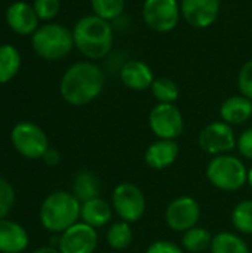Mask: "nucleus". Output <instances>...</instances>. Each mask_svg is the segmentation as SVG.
Here are the masks:
<instances>
[{"mask_svg": "<svg viewBox=\"0 0 252 253\" xmlns=\"http://www.w3.org/2000/svg\"><path fill=\"white\" fill-rule=\"evenodd\" d=\"M206 178L221 191H238L248 184V169L235 156H214L206 165Z\"/></svg>", "mask_w": 252, "mask_h": 253, "instance_id": "obj_5", "label": "nucleus"}, {"mask_svg": "<svg viewBox=\"0 0 252 253\" xmlns=\"http://www.w3.org/2000/svg\"><path fill=\"white\" fill-rule=\"evenodd\" d=\"M31 46L40 58L46 61H59L74 47L73 31L61 24H45L31 36Z\"/></svg>", "mask_w": 252, "mask_h": 253, "instance_id": "obj_4", "label": "nucleus"}, {"mask_svg": "<svg viewBox=\"0 0 252 253\" xmlns=\"http://www.w3.org/2000/svg\"><path fill=\"white\" fill-rule=\"evenodd\" d=\"M98 246L97 230L85 222H76L62 234H59L61 253H94Z\"/></svg>", "mask_w": 252, "mask_h": 253, "instance_id": "obj_12", "label": "nucleus"}, {"mask_svg": "<svg viewBox=\"0 0 252 253\" xmlns=\"http://www.w3.org/2000/svg\"><path fill=\"white\" fill-rule=\"evenodd\" d=\"M151 93L159 104H174L180 98L178 84L169 77H157L151 84Z\"/></svg>", "mask_w": 252, "mask_h": 253, "instance_id": "obj_25", "label": "nucleus"}, {"mask_svg": "<svg viewBox=\"0 0 252 253\" xmlns=\"http://www.w3.org/2000/svg\"><path fill=\"white\" fill-rule=\"evenodd\" d=\"M107 243L111 249L114 251H125L132 245L134 240V233L131 228L129 222L119 221L110 225L107 230Z\"/></svg>", "mask_w": 252, "mask_h": 253, "instance_id": "obj_24", "label": "nucleus"}, {"mask_svg": "<svg viewBox=\"0 0 252 253\" xmlns=\"http://www.w3.org/2000/svg\"><path fill=\"white\" fill-rule=\"evenodd\" d=\"M149 125L151 132L159 139L175 141L184 130V119L175 104L154 105L149 114Z\"/></svg>", "mask_w": 252, "mask_h": 253, "instance_id": "obj_8", "label": "nucleus"}, {"mask_svg": "<svg viewBox=\"0 0 252 253\" xmlns=\"http://www.w3.org/2000/svg\"><path fill=\"white\" fill-rule=\"evenodd\" d=\"M33 7L37 13L39 19L50 21L59 13L61 1L59 0H34Z\"/></svg>", "mask_w": 252, "mask_h": 253, "instance_id": "obj_29", "label": "nucleus"}, {"mask_svg": "<svg viewBox=\"0 0 252 253\" xmlns=\"http://www.w3.org/2000/svg\"><path fill=\"white\" fill-rule=\"evenodd\" d=\"M21 68V53L12 44H0V84L10 82Z\"/></svg>", "mask_w": 252, "mask_h": 253, "instance_id": "obj_21", "label": "nucleus"}, {"mask_svg": "<svg viewBox=\"0 0 252 253\" xmlns=\"http://www.w3.org/2000/svg\"><path fill=\"white\" fill-rule=\"evenodd\" d=\"M120 80L126 87L132 90H144L151 87L154 76L146 62L140 59H129L120 68Z\"/></svg>", "mask_w": 252, "mask_h": 253, "instance_id": "obj_16", "label": "nucleus"}, {"mask_svg": "<svg viewBox=\"0 0 252 253\" xmlns=\"http://www.w3.org/2000/svg\"><path fill=\"white\" fill-rule=\"evenodd\" d=\"M212 237L214 236L206 228L196 225V227L187 230L186 233H183L181 248L190 253H201L211 248Z\"/></svg>", "mask_w": 252, "mask_h": 253, "instance_id": "obj_23", "label": "nucleus"}, {"mask_svg": "<svg viewBox=\"0 0 252 253\" xmlns=\"http://www.w3.org/2000/svg\"><path fill=\"white\" fill-rule=\"evenodd\" d=\"M6 22L19 36H33L39 28V16L34 7L25 1H13L6 9Z\"/></svg>", "mask_w": 252, "mask_h": 253, "instance_id": "obj_14", "label": "nucleus"}, {"mask_svg": "<svg viewBox=\"0 0 252 253\" xmlns=\"http://www.w3.org/2000/svg\"><path fill=\"white\" fill-rule=\"evenodd\" d=\"M211 253H251L247 242L235 233L221 231L212 237Z\"/></svg>", "mask_w": 252, "mask_h": 253, "instance_id": "obj_22", "label": "nucleus"}, {"mask_svg": "<svg viewBox=\"0 0 252 253\" xmlns=\"http://www.w3.org/2000/svg\"><path fill=\"white\" fill-rule=\"evenodd\" d=\"M238 87L241 95L247 96L252 101V59L244 64L238 76Z\"/></svg>", "mask_w": 252, "mask_h": 253, "instance_id": "obj_30", "label": "nucleus"}, {"mask_svg": "<svg viewBox=\"0 0 252 253\" xmlns=\"http://www.w3.org/2000/svg\"><path fill=\"white\" fill-rule=\"evenodd\" d=\"M181 15L195 28L211 27L220 13V0H181Z\"/></svg>", "mask_w": 252, "mask_h": 253, "instance_id": "obj_13", "label": "nucleus"}, {"mask_svg": "<svg viewBox=\"0 0 252 253\" xmlns=\"http://www.w3.org/2000/svg\"><path fill=\"white\" fill-rule=\"evenodd\" d=\"M28 246V233L22 225L0 219V253H21Z\"/></svg>", "mask_w": 252, "mask_h": 253, "instance_id": "obj_17", "label": "nucleus"}, {"mask_svg": "<svg viewBox=\"0 0 252 253\" xmlns=\"http://www.w3.org/2000/svg\"><path fill=\"white\" fill-rule=\"evenodd\" d=\"M101 193V182L98 176L89 170H80L73 181V196L80 202L85 203L88 200L100 197Z\"/></svg>", "mask_w": 252, "mask_h": 253, "instance_id": "obj_20", "label": "nucleus"}, {"mask_svg": "<svg viewBox=\"0 0 252 253\" xmlns=\"http://www.w3.org/2000/svg\"><path fill=\"white\" fill-rule=\"evenodd\" d=\"M31 253H61L56 248H52V246H45V248H39L36 251H33Z\"/></svg>", "mask_w": 252, "mask_h": 253, "instance_id": "obj_34", "label": "nucleus"}, {"mask_svg": "<svg viewBox=\"0 0 252 253\" xmlns=\"http://www.w3.org/2000/svg\"><path fill=\"white\" fill-rule=\"evenodd\" d=\"M80 205L73 193L55 191L49 194L40 206V222L43 228L53 234H62L79 222Z\"/></svg>", "mask_w": 252, "mask_h": 253, "instance_id": "obj_3", "label": "nucleus"}, {"mask_svg": "<svg viewBox=\"0 0 252 253\" xmlns=\"http://www.w3.org/2000/svg\"><path fill=\"white\" fill-rule=\"evenodd\" d=\"M180 154V147L171 139H157L149 145L144 153V160L149 168L154 170H162L172 166Z\"/></svg>", "mask_w": 252, "mask_h": 253, "instance_id": "obj_15", "label": "nucleus"}, {"mask_svg": "<svg viewBox=\"0 0 252 253\" xmlns=\"http://www.w3.org/2000/svg\"><path fill=\"white\" fill-rule=\"evenodd\" d=\"M15 203V191L10 182L4 178H0V219H4Z\"/></svg>", "mask_w": 252, "mask_h": 253, "instance_id": "obj_28", "label": "nucleus"}, {"mask_svg": "<svg viewBox=\"0 0 252 253\" xmlns=\"http://www.w3.org/2000/svg\"><path fill=\"white\" fill-rule=\"evenodd\" d=\"M42 159H43V162H45L48 166H56V165H59V162H61L59 153H58L56 150H53V148H48V151L45 153V156H43Z\"/></svg>", "mask_w": 252, "mask_h": 253, "instance_id": "obj_33", "label": "nucleus"}, {"mask_svg": "<svg viewBox=\"0 0 252 253\" xmlns=\"http://www.w3.org/2000/svg\"><path fill=\"white\" fill-rule=\"evenodd\" d=\"M94 15L111 21L122 15L125 9V0H91Z\"/></svg>", "mask_w": 252, "mask_h": 253, "instance_id": "obj_27", "label": "nucleus"}, {"mask_svg": "<svg viewBox=\"0 0 252 253\" xmlns=\"http://www.w3.org/2000/svg\"><path fill=\"white\" fill-rule=\"evenodd\" d=\"M238 150L242 157L252 162V127L244 130L238 138Z\"/></svg>", "mask_w": 252, "mask_h": 253, "instance_id": "obj_32", "label": "nucleus"}, {"mask_svg": "<svg viewBox=\"0 0 252 253\" xmlns=\"http://www.w3.org/2000/svg\"><path fill=\"white\" fill-rule=\"evenodd\" d=\"M105 76L102 70L89 61L73 64L62 76L59 92L65 102L74 107L92 102L104 89Z\"/></svg>", "mask_w": 252, "mask_h": 253, "instance_id": "obj_1", "label": "nucleus"}, {"mask_svg": "<svg viewBox=\"0 0 252 253\" xmlns=\"http://www.w3.org/2000/svg\"><path fill=\"white\" fill-rule=\"evenodd\" d=\"M198 142L201 150L209 156L229 154L238 145L233 127L223 120L206 125L201 130Z\"/></svg>", "mask_w": 252, "mask_h": 253, "instance_id": "obj_9", "label": "nucleus"}, {"mask_svg": "<svg viewBox=\"0 0 252 253\" xmlns=\"http://www.w3.org/2000/svg\"><path fill=\"white\" fill-rule=\"evenodd\" d=\"M199 219L201 206L190 196H181L174 199L165 211L166 225L177 233H186L187 230L196 227Z\"/></svg>", "mask_w": 252, "mask_h": 253, "instance_id": "obj_11", "label": "nucleus"}, {"mask_svg": "<svg viewBox=\"0 0 252 253\" xmlns=\"http://www.w3.org/2000/svg\"><path fill=\"white\" fill-rule=\"evenodd\" d=\"M113 206L101 197L88 200L80 205V219L82 222L91 225L92 228H101L111 221Z\"/></svg>", "mask_w": 252, "mask_h": 253, "instance_id": "obj_19", "label": "nucleus"}, {"mask_svg": "<svg viewBox=\"0 0 252 253\" xmlns=\"http://www.w3.org/2000/svg\"><path fill=\"white\" fill-rule=\"evenodd\" d=\"M220 116L223 122L230 126L242 125L252 116V101L244 95H233L227 98L220 107Z\"/></svg>", "mask_w": 252, "mask_h": 253, "instance_id": "obj_18", "label": "nucleus"}, {"mask_svg": "<svg viewBox=\"0 0 252 253\" xmlns=\"http://www.w3.org/2000/svg\"><path fill=\"white\" fill-rule=\"evenodd\" d=\"M248 185L251 187L252 190V168L251 169H248Z\"/></svg>", "mask_w": 252, "mask_h": 253, "instance_id": "obj_35", "label": "nucleus"}, {"mask_svg": "<svg viewBox=\"0 0 252 253\" xmlns=\"http://www.w3.org/2000/svg\"><path fill=\"white\" fill-rule=\"evenodd\" d=\"M111 206L120 221L134 224L138 222L146 213V197L135 184L122 182L113 190Z\"/></svg>", "mask_w": 252, "mask_h": 253, "instance_id": "obj_7", "label": "nucleus"}, {"mask_svg": "<svg viewBox=\"0 0 252 253\" xmlns=\"http://www.w3.org/2000/svg\"><path fill=\"white\" fill-rule=\"evenodd\" d=\"M232 224L239 233L252 236V200H244L235 206Z\"/></svg>", "mask_w": 252, "mask_h": 253, "instance_id": "obj_26", "label": "nucleus"}, {"mask_svg": "<svg viewBox=\"0 0 252 253\" xmlns=\"http://www.w3.org/2000/svg\"><path fill=\"white\" fill-rule=\"evenodd\" d=\"M13 148L24 157L36 160L42 159L49 148V141L45 130L31 122H19L10 132Z\"/></svg>", "mask_w": 252, "mask_h": 253, "instance_id": "obj_6", "label": "nucleus"}, {"mask_svg": "<svg viewBox=\"0 0 252 253\" xmlns=\"http://www.w3.org/2000/svg\"><path fill=\"white\" fill-rule=\"evenodd\" d=\"M180 13L181 7L177 0H146L143 6L146 24L157 33L174 30L180 21Z\"/></svg>", "mask_w": 252, "mask_h": 253, "instance_id": "obj_10", "label": "nucleus"}, {"mask_svg": "<svg viewBox=\"0 0 252 253\" xmlns=\"http://www.w3.org/2000/svg\"><path fill=\"white\" fill-rule=\"evenodd\" d=\"M74 47L89 58L101 59L108 55L113 44V30L108 21L97 16L88 15L80 18L73 28Z\"/></svg>", "mask_w": 252, "mask_h": 253, "instance_id": "obj_2", "label": "nucleus"}, {"mask_svg": "<svg viewBox=\"0 0 252 253\" xmlns=\"http://www.w3.org/2000/svg\"><path fill=\"white\" fill-rule=\"evenodd\" d=\"M146 253H184L183 248L178 246L174 242H168V240H157L154 243H151Z\"/></svg>", "mask_w": 252, "mask_h": 253, "instance_id": "obj_31", "label": "nucleus"}]
</instances>
